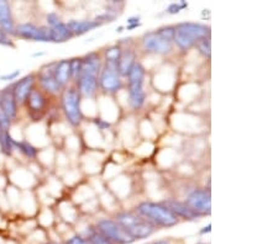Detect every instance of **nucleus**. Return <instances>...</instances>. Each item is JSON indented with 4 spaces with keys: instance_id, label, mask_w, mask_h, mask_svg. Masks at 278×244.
Listing matches in <instances>:
<instances>
[{
    "instance_id": "nucleus-1",
    "label": "nucleus",
    "mask_w": 278,
    "mask_h": 244,
    "mask_svg": "<svg viewBox=\"0 0 278 244\" xmlns=\"http://www.w3.org/2000/svg\"><path fill=\"white\" fill-rule=\"evenodd\" d=\"M102 70V63L98 53H89L83 59V68L78 77V91L81 95L91 97L98 88V78Z\"/></svg>"
},
{
    "instance_id": "nucleus-2",
    "label": "nucleus",
    "mask_w": 278,
    "mask_h": 244,
    "mask_svg": "<svg viewBox=\"0 0 278 244\" xmlns=\"http://www.w3.org/2000/svg\"><path fill=\"white\" fill-rule=\"evenodd\" d=\"M137 213L154 226L170 228L178 223V217L163 203L143 202L137 206Z\"/></svg>"
},
{
    "instance_id": "nucleus-3",
    "label": "nucleus",
    "mask_w": 278,
    "mask_h": 244,
    "mask_svg": "<svg viewBox=\"0 0 278 244\" xmlns=\"http://www.w3.org/2000/svg\"><path fill=\"white\" fill-rule=\"evenodd\" d=\"M209 35L211 30L208 26L197 23H182L174 27L173 42L182 51H187L195 46L200 39L209 37Z\"/></svg>"
},
{
    "instance_id": "nucleus-4",
    "label": "nucleus",
    "mask_w": 278,
    "mask_h": 244,
    "mask_svg": "<svg viewBox=\"0 0 278 244\" xmlns=\"http://www.w3.org/2000/svg\"><path fill=\"white\" fill-rule=\"evenodd\" d=\"M115 221L121 224L122 228L126 230L133 239H144V238L150 237L155 230L154 224L138 213L136 215L133 212L124 211L116 215Z\"/></svg>"
},
{
    "instance_id": "nucleus-5",
    "label": "nucleus",
    "mask_w": 278,
    "mask_h": 244,
    "mask_svg": "<svg viewBox=\"0 0 278 244\" xmlns=\"http://www.w3.org/2000/svg\"><path fill=\"white\" fill-rule=\"evenodd\" d=\"M174 39V27L166 26L157 31L146 34L143 39L145 50L157 54H167L172 51Z\"/></svg>"
},
{
    "instance_id": "nucleus-6",
    "label": "nucleus",
    "mask_w": 278,
    "mask_h": 244,
    "mask_svg": "<svg viewBox=\"0 0 278 244\" xmlns=\"http://www.w3.org/2000/svg\"><path fill=\"white\" fill-rule=\"evenodd\" d=\"M129 78V96L131 106L137 110L145 104L146 94L144 91V79H145V68L136 62L127 74Z\"/></svg>"
},
{
    "instance_id": "nucleus-7",
    "label": "nucleus",
    "mask_w": 278,
    "mask_h": 244,
    "mask_svg": "<svg viewBox=\"0 0 278 244\" xmlns=\"http://www.w3.org/2000/svg\"><path fill=\"white\" fill-rule=\"evenodd\" d=\"M97 227L98 232L102 233L104 237L108 238L114 244H131L135 240L115 219H100V221H98Z\"/></svg>"
},
{
    "instance_id": "nucleus-8",
    "label": "nucleus",
    "mask_w": 278,
    "mask_h": 244,
    "mask_svg": "<svg viewBox=\"0 0 278 244\" xmlns=\"http://www.w3.org/2000/svg\"><path fill=\"white\" fill-rule=\"evenodd\" d=\"M62 106H63V111L70 124L72 126H78L82 121L80 91L75 88L64 90L63 97H62Z\"/></svg>"
},
{
    "instance_id": "nucleus-9",
    "label": "nucleus",
    "mask_w": 278,
    "mask_h": 244,
    "mask_svg": "<svg viewBox=\"0 0 278 244\" xmlns=\"http://www.w3.org/2000/svg\"><path fill=\"white\" fill-rule=\"evenodd\" d=\"M98 80H99L103 90L106 93H116L120 90L122 86V81L118 72V64L105 61L104 67L102 68L99 73Z\"/></svg>"
},
{
    "instance_id": "nucleus-10",
    "label": "nucleus",
    "mask_w": 278,
    "mask_h": 244,
    "mask_svg": "<svg viewBox=\"0 0 278 244\" xmlns=\"http://www.w3.org/2000/svg\"><path fill=\"white\" fill-rule=\"evenodd\" d=\"M184 203L190 210L194 211L198 216L209 215L212 211L211 192L200 189L194 190V191H192L188 195Z\"/></svg>"
},
{
    "instance_id": "nucleus-11",
    "label": "nucleus",
    "mask_w": 278,
    "mask_h": 244,
    "mask_svg": "<svg viewBox=\"0 0 278 244\" xmlns=\"http://www.w3.org/2000/svg\"><path fill=\"white\" fill-rule=\"evenodd\" d=\"M15 34L30 41H40V42H51V32L48 27H39L31 23L20 24L16 26Z\"/></svg>"
},
{
    "instance_id": "nucleus-12",
    "label": "nucleus",
    "mask_w": 278,
    "mask_h": 244,
    "mask_svg": "<svg viewBox=\"0 0 278 244\" xmlns=\"http://www.w3.org/2000/svg\"><path fill=\"white\" fill-rule=\"evenodd\" d=\"M35 79H36L35 74H29L26 77H24L21 80H19L18 83H15V85L13 86V94L16 102L23 104V102L26 101L27 96H29V94L34 89Z\"/></svg>"
},
{
    "instance_id": "nucleus-13",
    "label": "nucleus",
    "mask_w": 278,
    "mask_h": 244,
    "mask_svg": "<svg viewBox=\"0 0 278 244\" xmlns=\"http://www.w3.org/2000/svg\"><path fill=\"white\" fill-rule=\"evenodd\" d=\"M39 80L41 86H42L47 93L57 94L62 89L61 86L58 85V83H57L56 78H54V63L50 64V66H46L40 70Z\"/></svg>"
},
{
    "instance_id": "nucleus-14",
    "label": "nucleus",
    "mask_w": 278,
    "mask_h": 244,
    "mask_svg": "<svg viewBox=\"0 0 278 244\" xmlns=\"http://www.w3.org/2000/svg\"><path fill=\"white\" fill-rule=\"evenodd\" d=\"M0 108L10 121L16 117L18 113V102L13 94V88H7L0 91Z\"/></svg>"
},
{
    "instance_id": "nucleus-15",
    "label": "nucleus",
    "mask_w": 278,
    "mask_h": 244,
    "mask_svg": "<svg viewBox=\"0 0 278 244\" xmlns=\"http://www.w3.org/2000/svg\"><path fill=\"white\" fill-rule=\"evenodd\" d=\"M0 29L7 35H16V26L13 19L12 8L9 3L5 0H0Z\"/></svg>"
},
{
    "instance_id": "nucleus-16",
    "label": "nucleus",
    "mask_w": 278,
    "mask_h": 244,
    "mask_svg": "<svg viewBox=\"0 0 278 244\" xmlns=\"http://www.w3.org/2000/svg\"><path fill=\"white\" fill-rule=\"evenodd\" d=\"M136 63V54L132 50L121 51L118 61V72L120 77H127L133 64Z\"/></svg>"
},
{
    "instance_id": "nucleus-17",
    "label": "nucleus",
    "mask_w": 278,
    "mask_h": 244,
    "mask_svg": "<svg viewBox=\"0 0 278 244\" xmlns=\"http://www.w3.org/2000/svg\"><path fill=\"white\" fill-rule=\"evenodd\" d=\"M66 25L68 29L71 30V32L73 34V36H81V35L87 34L91 30L97 29L102 25V23H99L98 20H83V21H77L72 20L70 23H67Z\"/></svg>"
},
{
    "instance_id": "nucleus-18",
    "label": "nucleus",
    "mask_w": 278,
    "mask_h": 244,
    "mask_svg": "<svg viewBox=\"0 0 278 244\" xmlns=\"http://www.w3.org/2000/svg\"><path fill=\"white\" fill-rule=\"evenodd\" d=\"M54 78L61 88H64L68 81L72 79L71 77V66L68 59H62V61L54 63Z\"/></svg>"
},
{
    "instance_id": "nucleus-19",
    "label": "nucleus",
    "mask_w": 278,
    "mask_h": 244,
    "mask_svg": "<svg viewBox=\"0 0 278 244\" xmlns=\"http://www.w3.org/2000/svg\"><path fill=\"white\" fill-rule=\"evenodd\" d=\"M163 205L167 206V207L170 208V210L172 211V212L177 217H183V218H187V219H195V218H198V217H200V216H198L194 211L190 210V208L188 207L184 202L173 201V200H170V201H166Z\"/></svg>"
},
{
    "instance_id": "nucleus-20",
    "label": "nucleus",
    "mask_w": 278,
    "mask_h": 244,
    "mask_svg": "<svg viewBox=\"0 0 278 244\" xmlns=\"http://www.w3.org/2000/svg\"><path fill=\"white\" fill-rule=\"evenodd\" d=\"M51 32V42H66L73 37V34L64 23H59L58 25L48 27Z\"/></svg>"
},
{
    "instance_id": "nucleus-21",
    "label": "nucleus",
    "mask_w": 278,
    "mask_h": 244,
    "mask_svg": "<svg viewBox=\"0 0 278 244\" xmlns=\"http://www.w3.org/2000/svg\"><path fill=\"white\" fill-rule=\"evenodd\" d=\"M26 101H27V106H29L30 110L34 111V112L42 111L46 105L45 96H43V94L41 93V90H39V89H32L31 93H30L29 96H27Z\"/></svg>"
},
{
    "instance_id": "nucleus-22",
    "label": "nucleus",
    "mask_w": 278,
    "mask_h": 244,
    "mask_svg": "<svg viewBox=\"0 0 278 244\" xmlns=\"http://www.w3.org/2000/svg\"><path fill=\"white\" fill-rule=\"evenodd\" d=\"M0 147H2V151L4 152L5 154H8V156L12 154L13 149L15 147V141H14L12 136L9 135V131L3 132L2 137H0Z\"/></svg>"
},
{
    "instance_id": "nucleus-23",
    "label": "nucleus",
    "mask_w": 278,
    "mask_h": 244,
    "mask_svg": "<svg viewBox=\"0 0 278 244\" xmlns=\"http://www.w3.org/2000/svg\"><path fill=\"white\" fill-rule=\"evenodd\" d=\"M195 47H197V50L201 54H203L204 57H206V58H211L212 42H211V39H209V37H204V39L199 40L198 42L195 43Z\"/></svg>"
},
{
    "instance_id": "nucleus-24",
    "label": "nucleus",
    "mask_w": 278,
    "mask_h": 244,
    "mask_svg": "<svg viewBox=\"0 0 278 244\" xmlns=\"http://www.w3.org/2000/svg\"><path fill=\"white\" fill-rule=\"evenodd\" d=\"M15 147L20 149L21 153H23L24 156L29 157V158H35L37 154L36 148H35L31 143L26 142V141H23V142H16L15 141Z\"/></svg>"
},
{
    "instance_id": "nucleus-25",
    "label": "nucleus",
    "mask_w": 278,
    "mask_h": 244,
    "mask_svg": "<svg viewBox=\"0 0 278 244\" xmlns=\"http://www.w3.org/2000/svg\"><path fill=\"white\" fill-rule=\"evenodd\" d=\"M71 66V77L73 79H78V77L82 73V68H83V59L82 58H75L70 61Z\"/></svg>"
},
{
    "instance_id": "nucleus-26",
    "label": "nucleus",
    "mask_w": 278,
    "mask_h": 244,
    "mask_svg": "<svg viewBox=\"0 0 278 244\" xmlns=\"http://www.w3.org/2000/svg\"><path fill=\"white\" fill-rule=\"evenodd\" d=\"M87 240H88L89 244H114L108 238L104 237L102 233L98 232V230H93L91 234L88 235V239Z\"/></svg>"
},
{
    "instance_id": "nucleus-27",
    "label": "nucleus",
    "mask_w": 278,
    "mask_h": 244,
    "mask_svg": "<svg viewBox=\"0 0 278 244\" xmlns=\"http://www.w3.org/2000/svg\"><path fill=\"white\" fill-rule=\"evenodd\" d=\"M120 53H121V50L118 47V46H114V47H110L109 50H106L105 57L106 62H113V63L118 64Z\"/></svg>"
},
{
    "instance_id": "nucleus-28",
    "label": "nucleus",
    "mask_w": 278,
    "mask_h": 244,
    "mask_svg": "<svg viewBox=\"0 0 278 244\" xmlns=\"http://www.w3.org/2000/svg\"><path fill=\"white\" fill-rule=\"evenodd\" d=\"M187 7H188L187 3L182 0V2H178V3H172V4H171L170 7H168L167 12L170 13V14H178L179 12H181V10L185 9V8H187Z\"/></svg>"
},
{
    "instance_id": "nucleus-29",
    "label": "nucleus",
    "mask_w": 278,
    "mask_h": 244,
    "mask_svg": "<svg viewBox=\"0 0 278 244\" xmlns=\"http://www.w3.org/2000/svg\"><path fill=\"white\" fill-rule=\"evenodd\" d=\"M61 23V19L58 18V15H57L56 13H50L47 15V24L50 27H53L56 25H58V24Z\"/></svg>"
},
{
    "instance_id": "nucleus-30",
    "label": "nucleus",
    "mask_w": 278,
    "mask_h": 244,
    "mask_svg": "<svg viewBox=\"0 0 278 244\" xmlns=\"http://www.w3.org/2000/svg\"><path fill=\"white\" fill-rule=\"evenodd\" d=\"M20 74V70H15V72L9 73V74H3L0 75V80H15L16 78Z\"/></svg>"
},
{
    "instance_id": "nucleus-31",
    "label": "nucleus",
    "mask_w": 278,
    "mask_h": 244,
    "mask_svg": "<svg viewBox=\"0 0 278 244\" xmlns=\"http://www.w3.org/2000/svg\"><path fill=\"white\" fill-rule=\"evenodd\" d=\"M0 45L13 46V42H12V41H10L9 37H8V35L5 34V32L3 31L2 29H0Z\"/></svg>"
},
{
    "instance_id": "nucleus-32",
    "label": "nucleus",
    "mask_w": 278,
    "mask_h": 244,
    "mask_svg": "<svg viewBox=\"0 0 278 244\" xmlns=\"http://www.w3.org/2000/svg\"><path fill=\"white\" fill-rule=\"evenodd\" d=\"M67 244H89V242L87 239H83L80 235H75L67 240Z\"/></svg>"
},
{
    "instance_id": "nucleus-33",
    "label": "nucleus",
    "mask_w": 278,
    "mask_h": 244,
    "mask_svg": "<svg viewBox=\"0 0 278 244\" xmlns=\"http://www.w3.org/2000/svg\"><path fill=\"white\" fill-rule=\"evenodd\" d=\"M138 20H140V18L138 16H133V18H130L129 20H127V29L132 30L136 29L137 26H140V23H138Z\"/></svg>"
},
{
    "instance_id": "nucleus-34",
    "label": "nucleus",
    "mask_w": 278,
    "mask_h": 244,
    "mask_svg": "<svg viewBox=\"0 0 278 244\" xmlns=\"http://www.w3.org/2000/svg\"><path fill=\"white\" fill-rule=\"evenodd\" d=\"M152 244H171V243L167 242V240H159V242H155Z\"/></svg>"
},
{
    "instance_id": "nucleus-35",
    "label": "nucleus",
    "mask_w": 278,
    "mask_h": 244,
    "mask_svg": "<svg viewBox=\"0 0 278 244\" xmlns=\"http://www.w3.org/2000/svg\"><path fill=\"white\" fill-rule=\"evenodd\" d=\"M211 224H208V227H205V229L201 230V233H205V232H211Z\"/></svg>"
}]
</instances>
